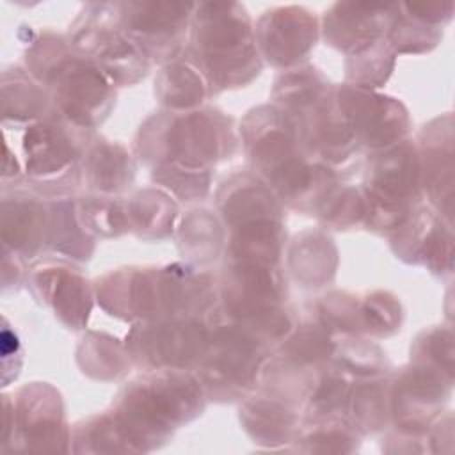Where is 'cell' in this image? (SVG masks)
I'll return each mask as SVG.
<instances>
[{
	"instance_id": "cell-1",
	"label": "cell",
	"mask_w": 455,
	"mask_h": 455,
	"mask_svg": "<svg viewBox=\"0 0 455 455\" xmlns=\"http://www.w3.org/2000/svg\"><path fill=\"white\" fill-rule=\"evenodd\" d=\"M140 133L156 137V142H137L139 153L155 164V180L185 201L208 192L210 165L235 149L229 119L213 108L172 110L149 119Z\"/></svg>"
},
{
	"instance_id": "cell-2",
	"label": "cell",
	"mask_w": 455,
	"mask_h": 455,
	"mask_svg": "<svg viewBox=\"0 0 455 455\" xmlns=\"http://www.w3.org/2000/svg\"><path fill=\"white\" fill-rule=\"evenodd\" d=\"M27 64L71 123L91 130L108 116L116 101L110 80L62 36L41 32L27 50Z\"/></svg>"
},
{
	"instance_id": "cell-3",
	"label": "cell",
	"mask_w": 455,
	"mask_h": 455,
	"mask_svg": "<svg viewBox=\"0 0 455 455\" xmlns=\"http://www.w3.org/2000/svg\"><path fill=\"white\" fill-rule=\"evenodd\" d=\"M187 53L204 73L210 89L249 84L261 71L252 21L243 5L196 4Z\"/></svg>"
},
{
	"instance_id": "cell-4",
	"label": "cell",
	"mask_w": 455,
	"mask_h": 455,
	"mask_svg": "<svg viewBox=\"0 0 455 455\" xmlns=\"http://www.w3.org/2000/svg\"><path fill=\"white\" fill-rule=\"evenodd\" d=\"M204 395L185 370H155L121 391L114 414L132 443L162 441L171 428L201 414Z\"/></svg>"
},
{
	"instance_id": "cell-5",
	"label": "cell",
	"mask_w": 455,
	"mask_h": 455,
	"mask_svg": "<svg viewBox=\"0 0 455 455\" xmlns=\"http://www.w3.org/2000/svg\"><path fill=\"white\" fill-rule=\"evenodd\" d=\"M363 194L366 199V224L371 229L393 233L414 212L421 199V171L414 140L375 151L371 156Z\"/></svg>"
},
{
	"instance_id": "cell-6",
	"label": "cell",
	"mask_w": 455,
	"mask_h": 455,
	"mask_svg": "<svg viewBox=\"0 0 455 455\" xmlns=\"http://www.w3.org/2000/svg\"><path fill=\"white\" fill-rule=\"evenodd\" d=\"M69 44L117 85H132L148 75L151 60L123 32L114 4H87L69 30Z\"/></svg>"
},
{
	"instance_id": "cell-7",
	"label": "cell",
	"mask_w": 455,
	"mask_h": 455,
	"mask_svg": "<svg viewBox=\"0 0 455 455\" xmlns=\"http://www.w3.org/2000/svg\"><path fill=\"white\" fill-rule=\"evenodd\" d=\"M265 345L226 320L210 327L208 347L197 363V380L206 396L235 400L243 396L263 370Z\"/></svg>"
},
{
	"instance_id": "cell-8",
	"label": "cell",
	"mask_w": 455,
	"mask_h": 455,
	"mask_svg": "<svg viewBox=\"0 0 455 455\" xmlns=\"http://www.w3.org/2000/svg\"><path fill=\"white\" fill-rule=\"evenodd\" d=\"M87 128H82L62 114H48L27 128L23 153L27 174L41 185H76L78 160L85 155Z\"/></svg>"
},
{
	"instance_id": "cell-9",
	"label": "cell",
	"mask_w": 455,
	"mask_h": 455,
	"mask_svg": "<svg viewBox=\"0 0 455 455\" xmlns=\"http://www.w3.org/2000/svg\"><path fill=\"white\" fill-rule=\"evenodd\" d=\"M210 339V325L196 315L169 316L135 325L126 336L132 357L153 370L197 366Z\"/></svg>"
},
{
	"instance_id": "cell-10",
	"label": "cell",
	"mask_w": 455,
	"mask_h": 455,
	"mask_svg": "<svg viewBox=\"0 0 455 455\" xmlns=\"http://www.w3.org/2000/svg\"><path fill=\"white\" fill-rule=\"evenodd\" d=\"M194 7L183 2H116L114 16L151 62H167L181 50Z\"/></svg>"
},
{
	"instance_id": "cell-11",
	"label": "cell",
	"mask_w": 455,
	"mask_h": 455,
	"mask_svg": "<svg viewBox=\"0 0 455 455\" xmlns=\"http://www.w3.org/2000/svg\"><path fill=\"white\" fill-rule=\"evenodd\" d=\"M334 98L361 146L382 151L405 139L411 121L405 107L359 85H336Z\"/></svg>"
},
{
	"instance_id": "cell-12",
	"label": "cell",
	"mask_w": 455,
	"mask_h": 455,
	"mask_svg": "<svg viewBox=\"0 0 455 455\" xmlns=\"http://www.w3.org/2000/svg\"><path fill=\"white\" fill-rule=\"evenodd\" d=\"M254 37L258 50L275 68L297 66L318 37L316 18L304 7L286 5L265 11Z\"/></svg>"
},
{
	"instance_id": "cell-13",
	"label": "cell",
	"mask_w": 455,
	"mask_h": 455,
	"mask_svg": "<svg viewBox=\"0 0 455 455\" xmlns=\"http://www.w3.org/2000/svg\"><path fill=\"white\" fill-rule=\"evenodd\" d=\"M393 251L409 263H423L437 275L451 274L453 235L446 222L432 206H419L393 231Z\"/></svg>"
},
{
	"instance_id": "cell-14",
	"label": "cell",
	"mask_w": 455,
	"mask_h": 455,
	"mask_svg": "<svg viewBox=\"0 0 455 455\" xmlns=\"http://www.w3.org/2000/svg\"><path fill=\"white\" fill-rule=\"evenodd\" d=\"M453 123L451 116L434 119L421 130L418 156L421 190L430 206L451 224L453 212Z\"/></svg>"
},
{
	"instance_id": "cell-15",
	"label": "cell",
	"mask_w": 455,
	"mask_h": 455,
	"mask_svg": "<svg viewBox=\"0 0 455 455\" xmlns=\"http://www.w3.org/2000/svg\"><path fill=\"white\" fill-rule=\"evenodd\" d=\"M391 4H334L323 16V37L348 59L386 41Z\"/></svg>"
},
{
	"instance_id": "cell-16",
	"label": "cell",
	"mask_w": 455,
	"mask_h": 455,
	"mask_svg": "<svg viewBox=\"0 0 455 455\" xmlns=\"http://www.w3.org/2000/svg\"><path fill=\"white\" fill-rule=\"evenodd\" d=\"M32 286L69 329H82L87 323L92 297L87 281L73 267L64 263L36 267Z\"/></svg>"
},
{
	"instance_id": "cell-17",
	"label": "cell",
	"mask_w": 455,
	"mask_h": 455,
	"mask_svg": "<svg viewBox=\"0 0 455 455\" xmlns=\"http://www.w3.org/2000/svg\"><path fill=\"white\" fill-rule=\"evenodd\" d=\"M155 92L164 107L176 112L201 105L212 89L201 68L185 50L164 64L155 82Z\"/></svg>"
},
{
	"instance_id": "cell-18",
	"label": "cell",
	"mask_w": 455,
	"mask_h": 455,
	"mask_svg": "<svg viewBox=\"0 0 455 455\" xmlns=\"http://www.w3.org/2000/svg\"><path fill=\"white\" fill-rule=\"evenodd\" d=\"M84 156V180L100 196L121 194L135 178L133 158L116 142L98 140L87 148Z\"/></svg>"
},
{
	"instance_id": "cell-19",
	"label": "cell",
	"mask_w": 455,
	"mask_h": 455,
	"mask_svg": "<svg viewBox=\"0 0 455 455\" xmlns=\"http://www.w3.org/2000/svg\"><path fill=\"white\" fill-rule=\"evenodd\" d=\"M347 411L352 412L357 430L382 428L391 416V379L368 377V380L350 386Z\"/></svg>"
},
{
	"instance_id": "cell-20",
	"label": "cell",
	"mask_w": 455,
	"mask_h": 455,
	"mask_svg": "<svg viewBox=\"0 0 455 455\" xmlns=\"http://www.w3.org/2000/svg\"><path fill=\"white\" fill-rule=\"evenodd\" d=\"M242 416L249 434L254 439L270 444L290 441L297 427V416L288 409L286 402L270 396H259L247 402Z\"/></svg>"
},
{
	"instance_id": "cell-21",
	"label": "cell",
	"mask_w": 455,
	"mask_h": 455,
	"mask_svg": "<svg viewBox=\"0 0 455 455\" xmlns=\"http://www.w3.org/2000/svg\"><path fill=\"white\" fill-rule=\"evenodd\" d=\"M124 206L130 231H137L139 236H165L176 217L172 197L155 188L140 190Z\"/></svg>"
},
{
	"instance_id": "cell-22",
	"label": "cell",
	"mask_w": 455,
	"mask_h": 455,
	"mask_svg": "<svg viewBox=\"0 0 455 455\" xmlns=\"http://www.w3.org/2000/svg\"><path fill=\"white\" fill-rule=\"evenodd\" d=\"M443 37V28L409 14L402 4H391L386 39L395 53L430 52Z\"/></svg>"
},
{
	"instance_id": "cell-23",
	"label": "cell",
	"mask_w": 455,
	"mask_h": 455,
	"mask_svg": "<svg viewBox=\"0 0 455 455\" xmlns=\"http://www.w3.org/2000/svg\"><path fill=\"white\" fill-rule=\"evenodd\" d=\"M332 361L343 373L359 377H379L387 371L386 354L359 336H343L341 343H336Z\"/></svg>"
},
{
	"instance_id": "cell-24",
	"label": "cell",
	"mask_w": 455,
	"mask_h": 455,
	"mask_svg": "<svg viewBox=\"0 0 455 455\" xmlns=\"http://www.w3.org/2000/svg\"><path fill=\"white\" fill-rule=\"evenodd\" d=\"M363 334L389 336L400 331L402 307L400 302L386 291L368 293L366 299L359 300Z\"/></svg>"
},
{
	"instance_id": "cell-25",
	"label": "cell",
	"mask_w": 455,
	"mask_h": 455,
	"mask_svg": "<svg viewBox=\"0 0 455 455\" xmlns=\"http://www.w3.org/2000/svg\"><path fill=\"white\" fill-rule=\"evenodd\" d=\"M411 363L423 364L453 377V334L444 327L423 331L412 350Z\"/></svg>"
}]
</instances>
